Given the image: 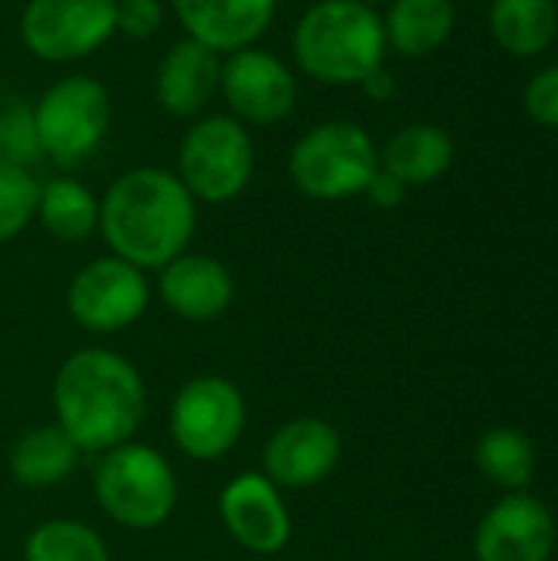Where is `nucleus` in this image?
Returning a JSON list of instances; mask_svg holds the SVG:
<instances>
[{"instance_id":"c756f323","label":"nucleus","mask_w":558,"mask_h":561,"mask_svg":"<svg viewBox=\"0 0 558 561\" xmlns=\"http://www.w3.org/2000/svg\"><path fill=\"white\" fill-rule=\"evenodd\" d=\"M358 89H362L372 102H391V99L398 95V79L382 66V69H375Z\"/></svg>"},{"instance_id":"6e6552de","label":"nucleus","mask_w":558,"mask_h":561,"mask_svg":"<svg viewBox=\"0 0 558 561\" xmlns=\"http://www.w3.org/2000/svg\"><path fill=\"white\" fill-rule=\"evenodd\" d=\"M168 431L181 457L194 463H217L247 431V398L224 375L187 378L171 398Z\"/></svg>"},{"instance_id":"9d476101","label":"nucleus","mask_w":558,"mask_h":561,"mask_svg":"<svg viewBox=\"0 0 558 561\" xmlns=\"http://www.w3.org/2000/svg\"><path fill=\"white\" fill-rule=\"evenodd\" d=\"M16 33L39 62H79L115 36V0H26Z\"/></svg>"},{"instance_id":"c85d7f7f","label":"nucleus","mask_w":558,"mask_h":561,"mask_svg":"<svg viewBox=\"0 0 558 561\" xmlns=\"http://www.w3.org/2000/svg\"><path fill=\"white\" fill-rule=\"evenodd\" d=\"M408 184H401L395 174H388L382 164H378V171L372 174V181H368V187H365V194L362 197H368L378 210H395V207H401L405 204V197H408Z\"/></svg>"},{"instance_id":"a878e982","label":"nucleus","mask_w":558,"mask_h":561,"mask_svg":"<svg viewBox=\"0 0 558 561\" xmlns=\"http://www.w3.org/2000/svg\"><path fill=\"white\" fill-rule=\"evenodd\" d=\"M39 141L33 128V105L20 95L0 102V164L33 168L39 161Z\"/></svg>"},{"instance_id":"f8f14e48","label":"nucleus","mask_w":558,"mask_h":561,"mask_svg":"<svg viewBox=\"0 0 558 561\" xmlns=\"http://www.w3.org/2000/svg\"><path fill=\"white\" fill-rule=\"evenodd\" d=\"M217 516L227 536L250 556H280L293 542V513L286 496L260 470H243L224 483Z\"/></svg>"},{"instance_id":"412c9836","label":"nucleus","mask_w":558,"mask_h":561,"mask_svg":"<svg viewBox=\"0 0 558 561\" xmlns=\"http://www.w3.org/2000/svg\"><path fill=\"white\" fill-rule=\"evenodd\" d=\"M36 224L59 243H82L99 233V197L69 174L39 181Z\"/></svg>"},{"instance_id":"9b49d317","label":"nucleus","mask_w":558,"mask_h":561,"mask_svg":"<svg viewBox=\"0 0 558 561\" xmlns=\"http://www.w3.org/2000/svg\"><path fill=\"white\" fill-rule=\"evenodd\" d=\"M220 99L227 102V115H234L247 128H270L293 115L299 82L283 56L257 43L224 56Z\"/></svg>"},{"instance_id":"f3484780","label":"nucleus","mask_w":558,"mask_h":561,"mask_svg":"<svg viewBox=\"0 0 558 561\" xmlns=\"http://www.w3.org/2000/svg\"><path fill=\"white\" fill-rule=\"evenodd\" d=\"M220 62L224 56L197 39L181 36L171 43L155 66V102L171 118L194 122L220 95Z\"/></svg>"},{"instance_id":"aec40b11","label":"nucleus","mask_w":558,"mask_h":561,"mask_svg":"<svg viewBox=\"0 0 558 561\" xmlns=\"http://www.w3.org/2000/svg\"><path fill=\"white\" fill-rule=\"evenodd\" d=\"M457 23L454 0H388L382 16L385 43L405 59H424L437 53Z\"/></svg>"},{"instance_id":"cd10ccee","label":"nucleus","mask_w":558,"mask_h":561,"mask_svg":"<svg viewBox=\"0 0 558 561\" xmlns=\"http://www.w3.org/2000/svg\"><path fill=\"white\" fill-rule=\"evenodd\" d=\"M523 105H526V115L536 125L558 131V62L539 69L529 79V85L523 92Z\"/></svg>"},{"instance_id":"2eb2a0df","label":"nucleus","mask_w":558,"mask_h":561,"mask_svg":"<svg viewBox=\"0 0 558 561\" xmlns=\"http://www.w3.org/2000/svg\"><path fill=\"white\" fill-rule=\"evenodd\" d=\"M158 296L171 316L204 325L227 316L237 286H234V273L217 256L184 250L181 256H174L158 270Z\"/></svg>"},{"instance_id":"39448f33","label":"nucleus","mask_w":558,"mask_h":561,"mask_svg":"<svg viewBox=\"0 0 558 561\" xmlns=\"http://www.w3.org/2000/svg\"><path fill=\"white\" fill-rule=\"evenodd\" d=\"M375 171L378 145L358 122L349 118H329L306 128L286 154L293 187L322 204L362 197Z\"/></svg>"},{"instance_id":"a211bd4d","label":"nucleus","mask_w":558,"mask_h":561,"mask_svg":"<svg viewBox=\"0 0 558 561\" xmlns=\"http://www.w3.org/2000/svg\"><path fill=\"white\" fill-rule=\"evenodd\" d=\"M79 457H82V450L53 421V424L26 427L13 440L7 470H10L13 483L23 490H53V486H62L76 473Z\"/></svg>"},{"instance_id":"4468645a","label":"nucleus","mask_w":558,"mask_h":561,"mask_svg":"<svg viewBox=\"0 0 558 561\" xmlns=\"http://www.w3.org/2000/svg\"><path fill=\"white\" fill-rule=\"evenodd\" d=\"M556 549V519L529 493H506L477 526V561H549Z\"/></svg>"},{"instance_id":"393cba45","label":"nucleus","mask_w":558,"mask_h":561,"mask_svg":"<svg viewBox=\"0 0 558 561\" xmlns=\"http://www.w3.org/2000/svg\"><path fill=\"white\" fill-rule=\"evenodd\" d=\"M39 181L30 168L0 164V247L16 240L36 220Z\"/></svg>"},{"instance_id":"dca6fc26","label":"nucleus","mask_w":558,"mask_h":561,"mask_svg":"<svg viewBox=\"0 0 558 561\" xmlns=\"http://www.w3.org/2000/svg\"><path fill=\"white\" fill-rule=\"evenodd\" d=\"M280 0H171V13L187 39L227 56L257 46L273 26Z\"/></svg>"},{"instance_id":"423d86ee","label":"nucleus","mask_w":558,"mask_h":561,"mask_svg":"<svg viewBox=\"0 0 558 561\" xmlns=\"http://www.w3.org/2000/svg\"><path fill=\"white\" fill-rule=\"evenodd\" d=\"M257 171V145L243 122L227 112L201 115L178 141L174 174L197 204L237 201Z\"/></svg>"},{"instance_id":"b1692460","label":"nucleus","mask_w":558,"mask_h":561,"mask_svg":"<svg viewBox=\"0 0 558 561\" xmlns=\"http://www.w3.org/2000/svg\"><path fill=\"white\" fill-rule=\"evenodd\" d=\"M23 561H112L105 536L82 519H46L23 539Z\"/></svg>"},{"instance_id":"7c9ffc66","label":"nucleus","mask_w":558,"mask_h":561,"mask_svg":"<svg viewBox=\"0 0 558 561\" xmlns=\"http://www.w3.org/2000/svg\"><path fill=\"white\" fill-rule=\"evenodd\" d=\"M358 3H365V7H378V3H388V0H358Z\"/></svg>"},{"instance_id":"1a4fd4ad","label":"nucleus","mask_w":558,"mask_h":561,"mask_svg":"<svg viewBox=\"0 0 558 561\" xmlns=\"http://www.w3.org/2000/svg\"><path fill=\"white\" fill-rule=\"evenodd\" d=\"M151 306L148 273L105 253L82 263L66 286L69 319L92 335H118L145 319Z\"/></svg>"},{"instance_id":"20e7f679","label":"nucleus","mask_w":558,"mask_h":561,"mask_svg":"<svg viewBox=\"0 0 558 561\" xmlns=\"http://www.w3.org/2000/svg\"><path fill=\"white\" fill-rule=\"evenodd\" d=\"M92 496L115 526L151 533L178 510V473L158 447L125 440L99 454L92 467Z\"/></svg>"},{"instance_id":"6ab92c4d","label":"nucleus","mask_w":558,"mask_h":561,"mask_svg":"<svg viewBox=\"0 0 558 561\" xmlns=\"http://www.w3.org/2000/svg\"><path fill=\"white\" fill-rule=\"evenodd\" d=\"M378 164L408 187L434 184L454 164V138L441 125L411 122L378 148Z\"/></svg>"},{"instance_id":"4be33fe9","label":"nucleus","mask_w":558,"mask_h":561,"mask_svg":"<svg viewBox=\"0 0 558 561\" xmlns=\"http://www.w3.org/2000/svg\"><path fill=\"white\" fill-rule=\"evenodd\" d=\"M490 33L500 49L520 59H533L553 46L558 33L556 0H493Z\"/></svg>"},{"instance_id":"f257e3e1","label":"nucleus","mask_w":558,"mask_h":561,"mask_svg":"<svg viewBox=\"0 0 558 561\" xmlns=\"http://www.w3.org/2000/svg\"><path fill=\"white\" fill-rule=\"evenodd\" d=\"M194 230L197 201L168 168H132L99 197V233L109 253L145 273H158L181 256Z\"/></svg>"},{"instance_id":"ddd939ff","label":"nucleus","mask_w":558,"mask_h":561,"mask_svg":"<svg viewBox=\"0 0 558 561\" xmlns=\"http://www.w3.org/2000/svg\"><path fill=\"white\" fill-rule=\"evenodd\" d=\"M342 460V434L322 417H293L280 424L260 454V473L283 493H303L326 483Z\"/></svg>"},{"instance_id":"f03ea898","label":"nucleus","mask_w":558,"mask_h":561,"mask_svg":"<svg viewBox=\"0 0 558 561\" xmlns=\"http://www.w3.org/2000/svg\"><path fill=\"white\" fill-rule=\"evenodd\" d=\"M53 414L82 454L99 457L135 440L148 414V388L125 355L112 348H79L56 368Z\"/></svg>"},{"instance_id":"bb28decb","label":"nucleus","mask_w":558,"mask_h":561,"mask_svg":"<svg viewBox=\"0 0 558 561\" xmlns=\"http://www.w3.org/2000/svg\"><path fill=\"white\" fill-rule=\"evenodd\" d=\"M164 23L161 0H115V33L128 39H151Z\"/></svg>"},{"instance_id":"5701e85b","label":"nucleus","mask_w":558,"mask_h":561,"mask_svg":"<svg viewBox=\"0 0 558 561\" xmlns=\"http://www.w3.org/2000/svg\"><path fill=\"white\" fill-rule=\"evenodd\" d=\"M477 470L506 493H526L536 477V447L516 427H493L477 440Z\"/></svg>"},{"instance_id":"7ed1b4c3","label":"nucleus","mask_w":558,"mask_h":561,"mask_svg":"<svg viewBox=\"0 0 558 561\" xmlns=\"http://www.w3.org/2000/svg\"><path fill=\"white\" fill-rule=\"evenodd\" d=\"M382 13L358 0H316L293 26L296 69L322 85H362L385 66Z\"/></svg>"},{"instance_id":"0eeeda50","label":"nucleus","mask_w":558,"mask_h":561,"mask_svg":"<svg viewBox=\"0 0 558 561\" xmlns=\"http://www.w3.org/2000/svg\"><path fill=\"white\" fill-rule=\"evenodd\" d=\"M39 154L59 168H76L99 151L112 128V95L86 72L49 82L33 102Z\"/></svg>"}]
</instances>
